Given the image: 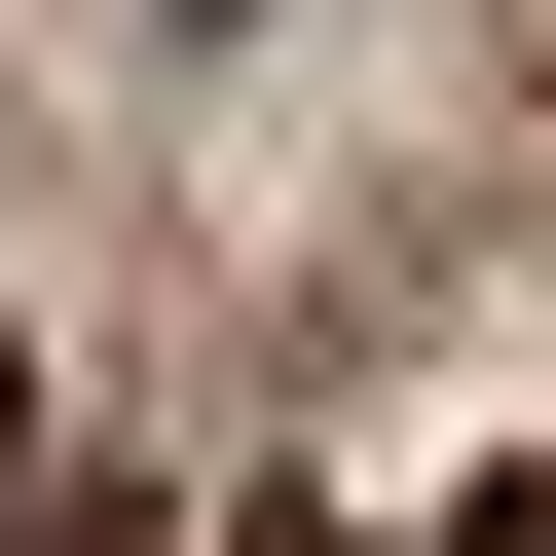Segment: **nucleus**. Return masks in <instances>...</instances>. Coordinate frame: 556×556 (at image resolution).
Listing matches in <instances>:
<instances>
[{
	"instance_id": "f257e3e1",
	"label": "nucleus",
	"mask_w": 556,
	"mask_h": 556,
	"mask_svg": "<svg viewBox=\"0 0 556 556\" xmlns=\"http://www.w3.org/2000/svg\"><path fill=\"white\" fill-rule=\"evenodd\" d=\"M0 556H149V519H75V482H38V519H0Z\"/></svg>"
},
{
	"instance_id": "f03ea898",
	"label": "nucleus",
	"mask_w": 556,
	"mask_h": 556,
	"mask_svg": "<svg viewBox=\"0 0 556 556\" xmlns=\"http://www.w3.org/2000/svg\"><path fill=\"white\" fill-rule=\"evenodd\" d=\"M445 556H556V482H482V519H445Z\"/></svg>"
}]
</instances>
